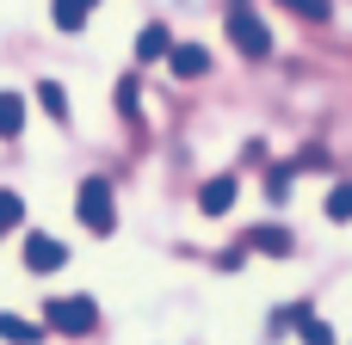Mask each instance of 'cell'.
<instances>
[{
	"label": "cell",
	"mask_w": 352,
	"mask_h": 345,
	"mask_svg": "<svg viewBox=\"0 0 352 345\" xmlns=\"http://www.w3.org/2000/svg\"><path fill=\"white\" fill-rule=\"evenodd\" d=\"M297 19H328V0H285Z\"/></svg>",
	"instance_id": "cell-17"
},
{
	"label": "cell",
	"mask_w": 352,
	"mask_h": 345,
	"mask_svg": "<svg viewBox=\"0 0 352 345\" xmlns=\"http://www.w3.org/2000/svg\"><path fill=\"white\" fill-rule=\"evenodd\" d=\"M74 210H80V222H87L93 235H111V228H118V198H111V185H105L99 173H93V179H80Z\"/></svg>",
	"instance_id": "cell-2"
},
{
	"label": "cell",
	"mask_w": 352,
	"mask_h": 345,
	"mask_svg": "<svg viewBox=\"0 0 352 345\" xmlns=\"http://www.w3.org/2000/svg\"><path fill=\"white\" fill-rule=\"evenodd\" d=\"M118 111L136 117V80H118Z\"/></svg>",
	"instance_id": "cell-18"
},
{
	"label": "cell",
	"mask_w": 352,
	"mask_h": 345,
	"mask_svg": "<svg viewBox=\"0 0 352 345\" xmlns=\"http://www.w3.org/2000/svg\"><path fill=\"white\" fill-rule=\"evenodd\" d=\"M167 49H173V31H167L161 19L136 31V62H167Z\"/></svg>",
	"instance_id": "cell-5"
},
{
	"label": "cell",
	"mask_w": 352,
	"mask_h": 345,
	"mask_svg": "<svg viewBox=\"0 0 352 345\" xmlns=\"http://www.w3.org/2000/svg\"><path fill=\"white\" fill-rule=\"evenodd\" d=\"M19 123H25V99L0 93V136H19Z\"/></svg>",
	"instance_id": "cell-10"
},
{
	"label": "cell",
	"mask_w": 352,
	"mask_h": 345,
	"mask_svg": "<svg viewBox=\"0 0 352 345\" xmlns=\"http://www.w3.org/2000/svg\"><path fill=\"white\" fill-rule=\"evenodd\" d=\"M328 222H352V185H334L328 191Z\"/></svg>",
	"instance_id": "cell-15"
},
{
	"label": "cell",
	"mask_w": 352,
	"mask_h": 345,
	"mask_svg": "<svg viewBox=\"0 0 352 345\" xmlns=\"http://www.w3.org/2000/svg\"><path fill=\"white\" fill-rule=\"evenodd\" d=\"M167 62H173V74H179V80H198V74L210 68V49H204V43H173V49H167Z\"/></svg>",
	"instance_id": "cell-6"
},
{
	"label": "cell",
	"mask_w": 352,
	"mask_h": 345,
	"mask_svg": "<svg viewBox=\"0 0 352 345\" xmlns=\"http://www.w3.org/2000/svg\"><path fill=\"white\" fill-rule=\"evenodd\" d=\"M291 173H303V167L291 160V167H278V173L266 179V198H272V204H285V191H291Z\"/></svg>",
	"instance_id": "cell-16"
},
{
	"label": "cell",
	"mask_w": 352,
	"mask_h": 345,
	"mask_svg": "<svg viewBox=\"0 0 352 345\" xmlns=\"http://www.w3.org/2000/svg\"><path fill=\"white\" fill-rule=\"evenodd\" d=\"M43 327L50 333H68V340H87L99 327V309L87 296H62V302H43Z\"/></svg>",
	"instance_id": "cell-3"
},
{
	"label": "cell",
	"mask_w": 352,
	"mask_h": 345,
	"mask_svg": "<svg viewBox=\"0 0 352 345\" xmlns=\"http://www.w3.org/2000/svg\"><path fill=\"white\" fill-rule=\"evenodd\" d=\"M87 12H93V0H50V19H56L62 31H80Z\"/></svg>",
	"instance_id": "cell-8"
},
{
	"label": "cell",
	"mask_w": 352,
	"mask_h": 345,
	"mask_svg": "<svg viewBox=\"0 0 352 345\" xmlns=\"http://www.w3.org/2000/svg\"><path fill=\"white\" fill-rule=\"evenodd\" d=\"M248 247H254V253L285 259V253H291V235H285V228H254V235H248Z\"/></svg>",
	"instance_id": "cell-9"
},
{
	"label": "cell",
	"mask_w": 352,
	"mask_h": 345,
	"mask_svg": "<svg viewBox=\"0 0 352 345\" xmlns=\"http://www.w3.org/2000/svg\"><path fill=\"white\" fill-rule=\"evenodd\" d=\"M229 43H235L248 62H266V56H272V31L254 19V6H248V0H235V6H229Z\"/></svg>",
	"instance_id": "cell-1"
},
{
	"label": "cell",
	"mask_w": 352,
	"mask_h": 345,
	"mask_svg": "<svg viewBox=\"0 0 352 345\" xmlns=\"http://www.w3.org/2000/svg\"><path fill=\"white\" fill-rule=\"evenodd\" d=\"M25 265L31 272H62L68 265V247L56 235H25Z\"/></svg>",
	"instance_id": "cell-4"
},
{
	"label": "cell",
	"mask_w": 352,
	"mask_h": 345,
	"mask_svg": "<svg viewBox=\"0 0 352 345\" xmlns=\"http://www.w3.org/2000/svg\"><path fill=\"white\" fill-rule=\"evenodd\" d=\"M297 333H303V345H334V327L316 315H297Z\"/></svg>",
	"instance_id": "cell-12"
},
{
	"label": "cell",
	"mask_w": 352,
	"mask_h": 345,
	"mask_svg": "<svg viewBox=\"0 0 352 345\" xmlns=\"http://www.w3.org/2000/svg\"><path fill=\"white\" fill-rule=\"evenodd\" d=\"M0 340H12V345H37V327H31V321H19V315H0Z\"/></svg>",
	"instance_id": "cell-11"
},
{
	"label": "cell",
	"mask_w": 352,
	"mask_h": 345,
	"mask_svg": "<svg viewBox=\"0 0 352 345\" xmlns=\"http://www.w3.org/2000/svg\"><path fill=\"white\" fill-rule=\"evenodd\" d=\"M37 105H43L50 117H68V93H62L56 80H43V86H37Z\"/></svg>",
	"instance_id": "cell-13"
},
{
	"label": "cell",
	"mask_w": 352,
	"mask_h": 345,
	"mask_svg": "<svg viewBox=\"0 0 352 345\" xmlns=\"http://www.w3.org/2000/svg\"><path fill=\"white\" fill-rule=\"evenodd\" d=\"M229 204H235V179H229V173L204 179V191H198V210H204V216H223Z\"/></svg>",
	"instance_id": "cell-7"
},
{
	"label": "cell",
	"mask_w": 352,
	"mask_h": 345,
	"mask_svg": "<svg viewBox=\"0 0 352 345\" xmlns=\"http://www.w3.org/2000/svg\"><path fill=\"white\" fill-rule=\"evenodd\" d=\"M19 222H25V198H19V191H0V235L19 228Z\"/></svg>",
	"instance_id": "cell-14"
}]
</instances>
